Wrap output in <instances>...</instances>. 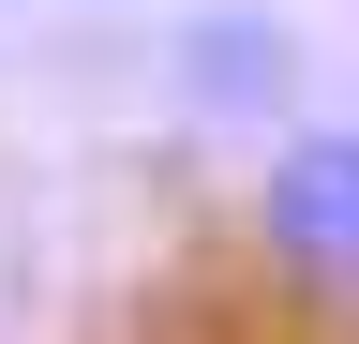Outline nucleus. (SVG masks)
I'll use <instances>...</instances> for the list:
<instances>
[{"mask_svg": "<svg viewBox=\"0 0 359 344\" xmlns=\"http://www.w3.org/2000/svg\"><path fill=\"white\" fill-rule=\"evenodd\" d=\"M255 240H269V270H285V284H314V299H344V315H359V120H314V135L269 150Z\"/></svg>", "mask_w": 359, "mask_h": 344, "instance_id": "obj_1", "label": "nucleus"}, {"mask_svg": "<svg viewBox=\"0 0 359 344\" xmlns=\"http://www.w3.org/2000/svg\"><path fill=\"white\" fill-rule=\"evenodd\" d=\"M180 60H195V105H285V75H299L285 15H195Z\"/></svg>", "mask_w": 359, "mask_h": 344, "instance_id": "obj_2", "label": "nucleus"}]
</instances>
